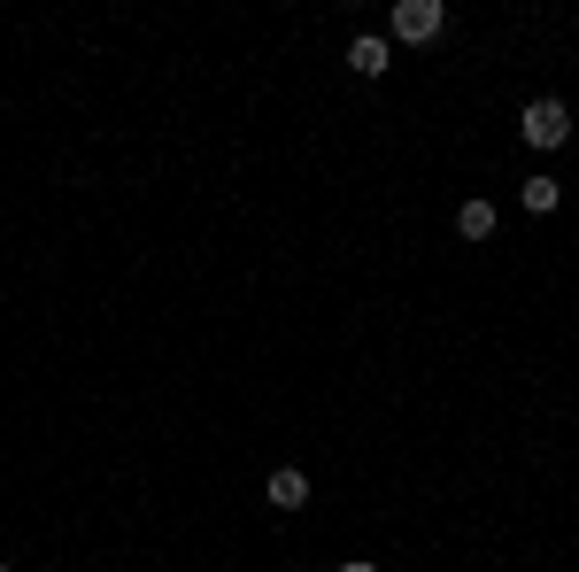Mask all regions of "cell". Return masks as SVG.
<instances>
[{"mask_svg": "<svg viewBox=\"0 0 579 572\" xmlns=\"http://www.w3.org/2000/svg\"><path fill=\"white\" fill-rule=\"evenodd\" d=\"M263 496H271V511H301V503H309V472H294V464H286V472H271Z\"/></svg>", "mask_w": 579, "mask_h": 572, "instance_id": "3", "label": "cell"}, {"mask_svg": "<svg viewBox=\"0 0 579 572\" xmlns=\"http://www.w3.org/2000/svg\"><path fill=\"white\" fill-rule=\"evenodd\" d=\"M394 62V47L379 39V32H364V39H348V70H364V77H379Z\"/></svg>", "mask_w": 579, "mask_h": 572, "instance_id": "4", "label": "cell"}, {"mask_svg": "<svg viewBox=\"0 0 579 572\" xmlns=\"http://www.w3.org/2000/svg\"><path fill=\"white\" fill-rule=\"evenodd\" d=\"M526 209H556V179H526Z\"/></svg>", "mask_w": 579, "mask_h": 572, "instance_id": "6", "label": "cell"}, {"mask_svg": "<svg viewBox=\"0 0 579 572\" xmlns=\"http://www.w3.org/2000/svg\"><path fill=\"white\" fill-rule=\"evenodd\" d=\"M341 572H379V564H371V557H348V564H341Z\"/></svg>", "mask_w": 579, "mask_h": 572, "instance_id": "7", "label": "cell"}, {"mask_svg": "<svg viewBox=\"0 0 579 572\" xmlns=\"http://www.w3.org/2000/svg\"><path fill=\"white\" fill-rule=\"evenodd\" d=\"M0 572H9V564H0Z\"/></svg>", "mask_w": 579, "mask_h": 572, "instance_id": "8", "label": "cell"}, {"mask_svg": "<svg viewBox=\"0 0 579 572\" xmlns=\"http://www.w3.org/2000/svg\"><path fill=\"white\" fill-rule=\"evenodd\" d=\"M456 232H464V240H486V232H494V202H464V209H456Z\"/></svg>", "mask_w": 579, "mask_h": 572, "instance_id": "5", "label": "cell"}, {"mask_svg": "<svg viewBox=\"0 0 579 572\" xmlns=\"http://www.w3.org/2000/svg\"><path fill=\"white\" fill-rule=\"evenodd\" d=\"M441 24H448V9H441V0H394V39L426 47V39H441Z\"/></svg>", "mask_w": 579, "mask_h": 572, "instance_id": "1", "label": "cell"}, {"mask_svg": "<svg viewBox=\"0 0 579 572\" xmlns=\"http://www.w3.org/2000/svg\"><path fill=\"white\" fill-rule=\"evenodd\" d=\"M571 139V109L564 101H533L526 109V147H564Z\"/></svg>", "mask_w": 579, "mask_h": 572, "instance_id": "2", "label": "cell"}]
</instances>
